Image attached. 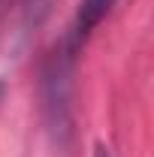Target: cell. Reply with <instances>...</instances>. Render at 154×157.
<instances>
[{
	"mask_svg": "<svg viewBox=\"0 0 154 157\" xmlns=\"http://www.w3.org/2000/svg\"><path fill=\"white\" fill-rule=\"evenodd\" d=\"M3 100H6V82L0 78V106H3Z\"/></svg>",
	"mask_w": 154,
	"mask_h": 157,
	"instance_id": "3957f363",
	"label": "cell"
},
{
	"mask_svg": "<svg viewBox=\"0 0 154 157\" xmlns=\"http://www.w3.org/2000/svg\"><path fill=\"white\" fill-rule=\"evenodd\" d=\"M115 6V0H82L76 18V39H85L100 21L106 18V12Z\"/></svg>",
	"mask_w": 154,
	"mask_h": 157,
	"instance_id": "6da1fadb",
	"label": "cell"
},
{
	"mask_svg": "<svg viewBox=\"0 0 154 157\" xmlns=\"http://www.w3.org/2000/svg\"><path fill=\"white\" fill-rule=\"evenodd\" d=\"M94 157H109V151H106V145H97V148H94Z\"/></svg>",
	"mask_w": 154,
	"mask_h": 157,
	"instance_id": "7a4b0ae2",
	"label": "cell"
}]
</instances>
